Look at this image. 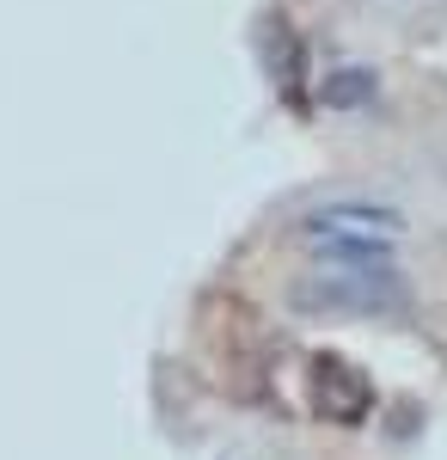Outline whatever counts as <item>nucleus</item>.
Here are the masks:
<instances>
[{
    "mask_svg": "<svg viewBox=\"0 0 447 460\" xmlns=\"http://www.w3.org/2000/svg\"><path fill=\"white\" fill-rule=\"evenodd\" d=\"M258 56H264V68L282 93H301V80H307V49H301V37L282 25V13H264L258 19Z\"/></svg>",
    "mask_w": 447,
    "mask_h": 460,
    "instance_id": "20e7f679",
    "label": "nucleus"
},
{
    "mask_svg": "<svg viewBox=\"0 0 447 460\" xmlns=\"http://www.w3.org/2000/svg\"><path fill=\"white\" fill-rule=\"evenodd\" d=\"M374 93H380L374 68H337V74H325V86H319V99L331 111H355V105H368Z\"/></svg>",
    "mask_w": 447,
    "mask_h": 460,
    "instance_id": "39448f33",
    "label": "nucleus"
},
{
    "mask_svg": "<svg viewBox=\"0 0 447 460\" xmlns=\"http://www.w3.org/2000/svg\"><path fill=\"white\" fill-rule=\"evenodd\" d=\"M307 399L325 424H362L368 405H374V387L349 368L344 356H312V375H307Z\"/></svg>",
    "mask_w": 447,
    "mask_h": 460,
    "instance_id": "7ed1b4c3",
    "label": "nucleus"
},
{
    "mask_svg": "<svg viewBox=\"0 0 447 460\" xmlns=\"http://www.w3.org/2000/svg\"><path fill=\"white\" fill-rule=\"evenodd\" d=\"M399 234H405V215L374 197H325L294 215V240L319 258H386Z\"/></svg>",
    "mask_w": 447,
    "mask_h": 460,
    "instance_id": "f03ea898",
    "label": "nucleus"
},
{
    "mask_svg": "<svg viewBox=\"0 0 447 460\" xmlns=\"http://www.w3.org/2000/svg\"><path fill=\"white\" fill-rule=\"evenodd\" d=\"M288 307L307 319H392L411 307V288L386 258H325V270L288 283Z\"/></svg>",
    "mask_w": 447,
    "mask_h": 460,
    "instance_id": "f257e3e1",
    "label": "nucleus"
}]
</instances>
